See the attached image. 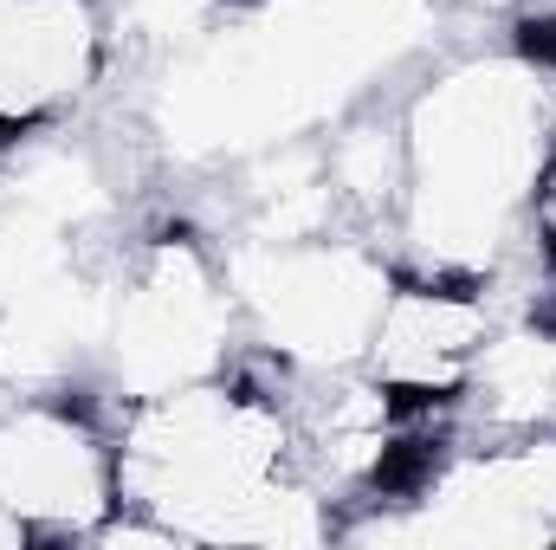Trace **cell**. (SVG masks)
<instances>
[{"label":"cell","mask_w":556,"mask_h":550,"mask_svg":"<svg viewBox=\"0 0 556 550\" xmlns=\"http://www.w3.org/2000/svg\"><path fill=\"white\" fill-rule=\"evenodd\" d=\"M402 188L382 247L402 273L498 278L531 253V201L556 142V7L505 39H453L395 85Z\"/></svg>","instance_id":"1"},{"label":"cell","mask_w":556,"mask_h":550,"mask_svg":"<svg viewBox=\"0 0 556 550\" xmlns=\"http://www.w3.org/2000/svg\"><path fill=\"white\" fill-rule=\"evenodd\" d=\"M124 512L162 525L175 550H304L337 545L343 512L304 473L285 376L240 357L207 383L111 409Z\"/></svg>","instance_id":"2"},{"label":"cell","mask_w":556,"mask_h":550,"mask_svg":"<svg viewBox=\"0 0 556 550\" xmlns=\"http://www.w3.org/2000/svg\"><path fill=\"white\" fill-rule=\"evenodd\" d=\"M240 357H247V317L214 227H201L194 214L137 221L111 278L104 343L85 389L104 409H124L142 396H168L181 383H207Z\"/></svg>","instance_id":"3"},{"label":"cell","mask_w":556,"mask_h":550,"mask_svg":"<svg viewBox=\"0 0 556 550\" xmlns=\"http://www.w3.org/2000/svg\"><path fill=\"white\" fill-rule=\"evenodd\" d=\"M247 317V350L285 376L363 370L369 330L395 291V260L363 227L214 234Z\"/></svg>","instance_id":"4"},{"label":"cell","mask_w":556,"mask_h":550,"mask_svg":"<svg viewBox=\"0 0 556 550\" xmlns=\"http://www.w3.org/2000/svg\"><path fill=\"white\" fill-rule=\"evenodd\" d=\"M350 545H453V550H556V427L446 434L395 499L343 518Z\"/></svg>","instance_id":"5"},{"label":"cell","mask_w":556,"mask_h":550,"mask_svg":"<svg viewBox=\"0 0 556 550\" xmlns=\"http://www.w3.org/2000/svg\"><path fill=\"white\" fill-rule=\"evenodd\" d=\"M0 512L39 545H98L124 512L117 427L91 389H0Z\"/></svg>","instance_id":"6"},{"label":"cell","mask_w":556,"mask_h":550,"mask_svg":"<svg viewBox=\"0 0 556 550\" xmlns=\"http://www.w3.org/2000/svg\"><path fill=\"white\" fill-rule=\"evenodd\" d=\"M117 65L111 0H0V149L91 124Z\"/></svg>","instance_id":"7"},{"label":"cell","mask_w":556,"mask_h":550,"mask_svg":"<svg viewBox=\"0 0 556 550\" xmlns=\"http://www.w3.org/2000/svg\"><path fill=\"white\" fill-rule=\"evenodd\" d=\"M498 330L492 278H433L395 273V291L369 330V383L408 414H453L485 343Z\"/></svg>","instance_id":"8"},{"label":"cell","mask_w":556,"mask_h":550,"mask_svg":"<svg viewBox=\"0 0 556 550\" xmlns=\"http://www.w3.org/2000/svg\"><path fill=\"white\" fill-rule=\"evenodd\" d=\"M247 0H111L117 13V39H124V59H162L201 33H214L227 13H240Z\"/></svg>","instance_id":"9"},{"label":"cell","mask_w":556,"mask_h":550,"mask_svg":"<svg viewBox=\"0 0 556 550\" xmlns=\"http://www.w3.org/2000/svg\"><path fill=\"white\" fill-rule=\"evenodd\" d=\"M531 253L556 278V142H551V162H544V182H538V201H531Z\"/></svg>","instance_id":"10"}]
</instances>
